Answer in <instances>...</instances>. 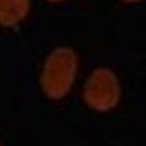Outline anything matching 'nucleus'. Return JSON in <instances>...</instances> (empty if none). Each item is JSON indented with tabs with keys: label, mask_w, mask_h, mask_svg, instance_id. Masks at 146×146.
Returning a JSON list of instances; mask_svg holds the SVG:
<instances>
[{
	"label": "nucleus",
	"mask_w": 146,
	"mask_h": 146,
	"mask_svg": "<svg viewBox=\"0 0 146 146\" xmlns=\"http://www.w3.org/2000/svg\"><path fill=\"white\" fill-rule=\"evenodd\" d=\"M29 0H0V23L5 27L18 25L27 16Z\"/></svg>",
	"instance_id": "nucleus-3"
},
{
	"label": "nucleus",
	"mask_w": 146,
	"mask_h": 146,
	"mask_svg": "<svg viewBox=\"0 0 146 146\" xmlns=\"http://www.w3.org/2000/svg\"><path fill=\"white\" fill-rule=\"evenodd\" d=\"M127 3H136V2H140V0H124Z\"/></svg>",
	"instance_id": "nucleus-4"
},
{
	"label": "nucleus",
	"mask_w": 146,
	"mask_h": 146,
	"mask_svg": "<svg viewBox=\"0 0 146 146\" xmlns=\"http://www.w3.org/2000/svg\"><path fill=\"white\" fill-rule=\"evenodd\" d=\"M121 96L118 78L107 67L95 69L83 88V100L95 111H110L117 107Z\"/></svg>",
	"instance_id": "nucleus-2"
},
{
	"label": "nucleus",
	"mask_w": 146,
	"mask_h": 146,
	"mask_svg": "<svg viewBox=\"0 0 146 146\" xmlns=\"http://www.w3.org/2000/svg\"><path fill=\"white\" fill-rule=\"evenodd\" d=\"M50 2H60V0H50Z\"/></svg>",
	"instance_id": "nucleus-5"
},
{
	"label": "nucleus",
	"mask_w": 146,
	"mask_h": 146,
	"mask_svg": "<svg viewBox=\"0 0 146 146\" xmlns=\"http://www.w3.org/2000/svg\"><path fill=\"white\" fill-rule=\"evenodd\" d=\"M78 70V57L70 48L54 50L45 60L41 85L47 96L60 100L69 94Z\"/></svg>",
	"instance_id": "nucleus-1"
}]
</instances>
